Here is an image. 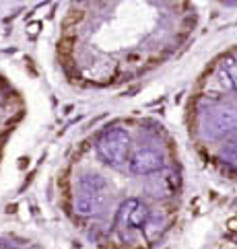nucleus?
<instances>
[{
  "mask_svg": "<svg viewBox=\"0 0 237 249\" xmlns=\"http://www.w3.org/2000/svg\"><path fill=\"white\" fill-rule=\"evenodd\" d=\"M74 43H76V37H73V35H66V37H62L58 41V54L62 60H70V54H73L74 50Z\"/></svg>",
  "mask_w": 237,
  "mask_h": 249,
  "instance_id": "obj_4",
  "label": "nucleus"
},
{
  "mask_svg": "<svg viewBox=\"0 0 237 249\" xmlns=\"http://www.w3.org/2000/svg\"><path fill=\"white\" fill-rule=\"evenodd\" d=\"M227 229H229L231 233H237V214H235V216H231L229 220H227Z\"/></svg>",
  "mask_w": 237,
  "mask_h": 249,
  "instance_id": "obj_7",
  "label": "nucleus"
},
{
  "mask_svg": "<svg viewBox=\"0 0 237 249\" xmlns=\"http://www.w3.org/2000/svg\"><path fill=\"white\" fill-rule=\"evenodd\" d=\"M161 157L159 153H155L151 148H145V150H138L134 153V157L130 159V169L134 173H153L157 169H161Z\"/></svg>",
  "mask_w": 237,
  "mask_h": 249,
  "instance_id": "obj_2",
  "label": "nucleus"
},
{
  "mask_svg": "<svg viewBox=\"0 0 237 249\" xmlns=\"http://www.w3.org/2000/svg\"><path fill=\"white\" fill-rule=\"evenodd\" d=\"M146 220H148V208L145 206V204L134 202V210H130V212H128L126 225H128V227H132V229H138V227L146 225Z\"/></svg>",
  "mask_w": 237,
  "mask_h": 249,
  "instance_id": "obj_3",
  "label": "nucleus"
},
{
  "mask_svg": "<svg viewBox=\"0 0 237 249\" xmlns=\"http://www.w3.org/2000/svg\"><path fill=\"white\" fill-rule=\"evenodd\" d=\"M39 29H41V23H31L29 27H27V31H29V35H31V37H35V35L39 33Z\"/></svg>",
  "mask_w": 237,
  "mask_h": 249,
  "instance_id": "obj_6",
  "label": "nucleus"
},
{
  "mask_svg": "<svg viewBox=\"0 0 237 249\" xmlns=\"http://www.w3.org/2000/svg\"><path fill=\"white\" fill-rule=\"evenodd\" d=\"M99 155L101 159H105V163L120 165L128 155V136L120 130L108 132L99 140Z\"/></svg>",
  "mask_w": 237,
  "mask_h": 249,
  "instance_id": "obj_1",
  "label": "nucleus"
},
{
  "mask_svg": "<svg viewBox=\"0 0 237 249\" xmlns=\"http://www.w3.org/2000/svg\"><path fill=\"white\" fill-rule=\"evenodd\" d=\"M83 17H85V13L81 11V8H73V11H68V13H66L64 21H62V27H64V29L76 27V25L83 21Z\"/></svg>",
  "mask_w": 237,
  "mask_h": 249,
  "instance_id": "obj_5",
  "label": "nucleus"
},
{
  "mask_svg": "<svg viewBox=\"0 0 237 249\" xmlns=\"http://www.w3.org/2000/svg\"><path fill=\"white\" fill-rule=\"evenodd\" d=\"M229 74H231V78H233V85L237 87V62L229 66Z\"/></svg>",
  "mask_w": 237,
  "mask_h": 249,
  "instance_id": "obj_8",
  "label": "nucleus"
},
{
  "mask_svg": "<svg viewBox=\"0 0 237 249\" xmlns=\"http://www.w3.org/2000/svg\"><path fill=\"white\" fill-rule=\"evenodd\" d=\"M219 249H237V243L235 241H223L219 245Z\"/></svg>",
  "mask_w": 237,
  "mask_h": 249,
  "instance_id": "obj_9",
  "label": "nucleus"
}]
</instances>
